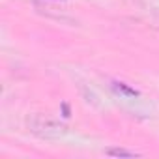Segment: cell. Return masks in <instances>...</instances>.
<instances>
[{"instance_id": "1", "label": "cell", "mask_w": 159, "mask_h": 159, "mask_svg": "<svg viewBox=\"0 0 159 159\" xmlns=\"http://www.w3.org/2000/svg\"><path fill=\"white\" fill-rule=\"evenodd\" d=\"M28 129L41 139H60L67 133V127L64 124L43 114H34L32 118H28Z\"/></svg>"}, {"instance_id": "2", "label": "cell", "mask_w": 159, "mask_h": 159, "mask_svg": "<svg viewBox=\"0 0 159 159\" xmlns=\"http://www.w3.org/2000/svg\"><path fill=\"white\" fill-rule=\"evenodd\" d=\"M107 155H112V157H137L139 153L135 152H129V150H124V148H109L105 150Z\"/></svg>"}, {"instance_id": "3", "label": "cell", "mask_w": 159, "mask_h": 159, "mask_svg": "<svg viewBox=\"0 0 159 159\" xmlns=\"http://www.w3.org/2000/svg\"><path fill=\"white\" fill-rule=\"evenodd\" d=\"M114 90H116L118 94L122 92V94H125V96H139V92H137V90H133V88H127L124 83H114Z\"/></svg>"}]
</instances>
